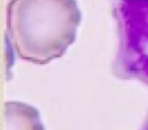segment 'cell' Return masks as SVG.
<instances>
[{
    "mask_svg": "<svg viewBox=\"0 0 148 130\" xmlns=\"http://www.w3.org/2000/svg\"><path fill=\"white\" fill-rule=\"evenodd\" d=\"M80 23L76 0H10L7 4V33L15 53L39 65L66 53Z\"/></svg>",
    "mask_w": 148,
    "mask_h": 130,
    "instance_id": "1",
    "label": "cell"
},
{
    "mask_svg": "<svg viewBox=\"0 0 148 130\" xmlns=\"http://www.w3.org/2000/svg\"><path fill=\"white\" fill-rule=\"evenodd\" d=\"M114 15L119 39L114 74L148 85V0H116Z\"/></svg>",
    "mask_w": 148,
    "mask_h": 130,
    "instance_id": "2",
    "label": "cell"
},
{
    "mask_svg": "<svg viewBox=\"0 0 148 130\" xmlns=\"http://www.w3.org/2000/svg\"><path fill=\"white\" fill-rule=\"evenodd\" d=\"M4 124L5 130H45L38 109L23 102L4 104Z\"/></svg>",
    "mask_w": 148,
    "mask_h": 130,
    "instance_id": "3",
    "label": "cell"
},
{
    "mask_svg": "<svg viewBox=\"0 0 148 130\" xmlns=\"http://www.w3.org/2000/svg\"><path fill=\"white\" fill-rule=\"evenodd\" d=\"M140 130H148V115H147V117H146V119H145V121H144L142 127L140 128Z\"/></svg>",
    "mask_w": 148,
    "mask_h": 130,
    "instance_id": "4",
    "label": "cell"
}]
</instances>
